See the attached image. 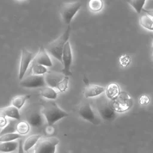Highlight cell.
Listing matches in <instances>:
<instances>
[{
	"label": "cell",
	"mask_w": 153,
	"mask_h": 153,
	"mask_svg": "<svg viewBox=\"0 0 153 153\" xmlns=\"http://www.w3.org/2000/svg\"><path fill=\"white\" fill-rule=\"evenodd\" d=\"M41 113L44 117L49 127L53 126L57 121L69 115L68 112L61 109L53 101L46 102L44 105Z\"/></svg>",
	"instance_id": "6da1fadb"
},
{
	"label": "cell",
	"mask_w": 153,
	"mask_h": 153,
	"mask_svg": "<svg viewBox=\"0 0 153 153\" xmlns=\"http://www.w3.org/2000/svg\"><path fill=\"white\" fill-rule=\"evenodd\" d=\"M70 31L71 27L69 25L65 32L58 38L48 44L46 48L47 51L61 63H62V53L64 46L66 42L69 41Z\"/></svg>",
	"instance_id": "7a4b0ae2"
},
{
	"label": "cell",
	"mask_w": 153,
	"mask_h": 153,
	"mask_svg": "<svg viewBox=\"0 0 153 153\" xmlns=\"http://www.w3.org/2000/svg\"><path fill=\"white\" fill-rule=\"evenodd\" d=\"M133 105L132 99L126 91H120L118 95L112 100L111 106L115 112H124L131 108Z\"/></svg>",
	"instance_id": "3957f363"
},
{
	"label": "cell",
	"mask_w": 153,
	"mask_h": 153,
	"mask_svg": "<svg viewBox=\"0 0 153 153\" xmlns=\"http://www.w3.org/2000/svg\"><path fill=\"white\" fill-rule=\"evenodd\" d=\"M59 140L56 137L40 138L34 146V152L36 153H54Z\"/></svg>",
	"instance_id": "277c9868"
},
{
	"label": "cell",
	"mask_w": 153,
	"mask_h": 153,
	"mask_svg": "<svg viewBox=\"0 0 153 153\" xmlns=\"http://www.w3.org/2000/svg\"><path fill=\"white\" fill-rule=\"evenodd\" d=\"M81 7L79 1H74L64 4L60 10V16L65 24L70 25L71 22Z\"/></svg>",
	"instance_id": "5b68a950"
},
{
	"label": "cell",
	"mask_w": 153,
	"mask_h": 153,
	"mask_svg": "<svg viewBox=\"0 0 153 153\" xmlns=\"http://www.w3.org/2000/svg\"><path fill=\"white\" fill-rule=\"evenodd\" d=\"M20 81L21 82H20V85L26 88H35L47 85L45 81V77L43 76V75L32 74L23 78Z\"/></svg>",
	"instance_id": "8992f818"
},
{
	"label": "cell",
	"mask_w": 153,
	"mask_h": 153,
	"mask_svg": "<svg viewBox=\"0 0 153 153\" xmlns=\"http://www.w3.org/2000/svg\"><path fill=\"white\" fill-rule=\"evenodd\" d=\"M97 108L102 118L107 121H112L115 118V111L110 105L106 99H99L97 100Z\"/></svg>",
	"instance_id": "52a82bcc"
},
{
	"label": "cell",
	"mask_w": 153,
	"mask_h": 153,
	"mask_svg": "<svg viewBox=\"0 0 153 153\" xmlns=\"http://www.w3.org/2000/svg\"><path fill=\"white\" fill-rule=\"evenodd\" d=\"M62 63L63 64V68L62 72L63 75L66 76L71 75V67L72 63V52L69 41L66 42L64 46L62 53Z\"/></svg>",
	"instance_id": "ba28073f"
},
{
	"label": "cell",
	"mask_w": 153,
	"mask_h": 153,
	"mask_svg": "<svg viewBox=\"0 0 153 153\" xmlns=\"http://www.w3.org/2000/svg\"><path fill=\"white\" fill-rule=\"evenodd\" d=\"M33 54L25 48H22L21 51V56L20 60L19 70V79L22 80L25 75L30 63L33 60Z\"/></svg>",
	"instance_id": "9c48e42d"
},
{
	"label": "cell",
	"mask_w": 153,
	"mask_h": 153,
	"mask_svg": "<svg viewBox=\"0 0 153 153\" xmlns=\"http://www.w3.org/2000/svg\"><path fill=\"white\" fill-rule=\"evenodd\" d=\"M78 114L82 119L92 123L94 125H97L100 123L99 120L97 118L89 103L83 104L79 108Z\"/></svg>",
	"instance_id": "30bf717a"
},
{
	"label": "cell",
	"mask_w": 153,
	"mask_h": 153,
	"mask_svg": "<svg viewBox=\"0 0 153 153\" xmlns=\"http://www.w3.org/2000/svg\"><path fill=\"white\" fill-rule=\"evenodd\" d=\"M33 63L42 65L46 67H51L53 66L52 61L48 56L46 50L41 46L33 60Z\"/></svg>",
	"instance_id": "8fae6325"
},
{
	"label": "cell",
	"mask_w": 153,
	"mask_h": 153,
	"mask_svg": "<svg viewBox=\"0 0 153 153\" xmlns=\"http://www.w3.org/2000/svg\"><path fill=\"white\" fill-rule=\"evenodd\" d=\"M145 14L142 15L139 19L140 25L145 29L153 31V10H142Z\"/></svg>",
	"instance_id": "7c38bea8"
},
{
	"label": "cell",
	"mask_w": 153,
	"mask_h": 153,
	"mask_svg": "<svg viewBox=\"0 0 153 153\" xmlns=\"http://www.w3.org/2000/svg\"><path fill=\"white\" fill-rule=\"evenodd\" d=\"M26 121L33 127H39L43 123L42 115L36 111H30L26 115Z\"/></svg>",
	"instance_id": "4fadbf2b"
},
{
	"label": "cell",
	"mask_w": 153,
	"mask_h": 153,
	"mask_svg": "<svg viewBox=\"0 0 153 153\" xmlns=\"http://www.w3.org/2000/svg\"><path fill=\"white\" fill-rule=\"evenodd\" d=\"M105 91V87L95 85V84H89L88 85L84 91V97L86 98H90L97 96Z\"/></svg>",
	"instance_id": "5bb4252c"
},
{
	"label": "cell",
	"mask_w": 153,
	"mask_h": 153,
	"mask_svg": "<svg viewBox=\"0 0 153 153\" xmlns=\"http://www.w3.org/2000/svg\"><path fill=\"white\" fill-rule=\"evenodd\" d=\"M44 77L46 84L47 85L57 88L64 76L62 77L60 75L56 73L47 72L45 74Z\"/></svg>",
	"instance_id": "9a60e30c"
},
{
	"label": "cell",
	"mask_w": 153,
	"mask_h": 153,
	"mask_svg": "<svg viewBox=\"0 0 153 153\" xmlns=\"http://www.w3.org/2000/svg\"><path fill=\"white\" fill-rule=\"evenodd\" d=\"M0 114L3 115L5 117H8L11 119H14L17 120H19L20 119L19 109L13 106L12 105L0 108Z\"/></svg>",
	"instance_id": "2e32d148"
},
{
	"label": "cell",
	"mask_w": 153,
	"mask_h": 153,
	"mask_svg": "<svg viewBox=\"0 0 153 153\" xmlns=\"http://www.w3.org/2000/svg\"><path fill=\"white\" fill-rule=\"evenodd\" d=\"M40 94L45 99L49 100H55L57 97L58 93L54 89V88L48 85H45L41 87V89L40 90Z\"/></svg>",
	"instance_id": "e0dca14e"
},
{
	"label": "cell",
	"mask_w": 153,
	"mask_h": 153,
	"mask_svg": "<svg viewBox=\"0 0 153 153\" xmlns=\"http://www.w3.org/2000/svg\"><path fill=\"white\" fill-rule=\"evenodd\" d=\"M120 87L116 83L109 84L105 89L106 97L110 100H114L120 93Z\"/></svg>",
	"instance_id": "ac0fdd59"
},
{
	"label": "cell",
	"mask_w": 153,
	"mask_h": 153,
	"mask_svg": "<svg viewBox=\"0 0 153 153\" xmlns=\"http://www.w3.org/2000/svg\"><path fill=\"white\" fill-rule=\"evenodd\" d=\"M19 146V143L16 140L0 142V152H10L15 151Z\"/></svg>",
	"instance_id": "d6986e66"
},
{
	"label": "cell",
	"mask_w": 153,
	"mask_h": 153,
	"mask_svg": "<svg viewBox=\"0 0 153 153\" xmlns=\"http://www.w3.org/2000/svg\"><path fill=\"white\" fill-rule=\"evenodd\" d=\"M41 137L39 134H33L28 137L25 141L23 146V150L25 152L29 151L32 147L36 145L38 140Z\"/></svg>",
	"instance_id": "ffe728a7"
},
{
	"label": "cell",
	"mask_w": 153,
	"mask_h": 153,
	"mask_svg": "<svg viewBox=\"0 0 153 153\" xmlns=\"http://www.w3.org/2000/svg\"><path fill=\"white\" fill-rule=\"evenodd\" d=\"M30 97V94L16 96L11 99V105L17 109H20L23 106L26 100L29 99Z\"/></svg>",
	"instance_id": "44dd1931"
},
{
	"label": "cell",
	"mask_w": 153,
	"mask_h": 153,
	"mask_svg": "<svg viewBox=\"0 0 153 153\" xmlns=\"http://www.w3.org/2000/svg\"><path fill=\"white\" fill-rule=\"evenodd\" d=\"M126 1L137 13L140 14L143 9L146 0H124Z\"/></svg>",
	"instance_id": "7402d4cb"
},
{
	"label": "cell",
	"mask_w": 153,
	"mask_h": 153,
	"mask_svg": "<svg viewBox=\"0 0 153 153\" xmlns=\"http://www.w3.org/2000/svg\"><path fill=\"white\" fill-rule=\"evenodd\" d=\"M17 120L11 119L10 120L7 124L3 127L2 130L0 131V135L6 134V133H14L16 131V126L17 124Z\"/></svg>",
	"instance_id": "603a6c76"
},
{
	"label": "cell",
	"mask_w": 153,
	"mask_h": 153,
	"mask_svg": "<svg viewBox=\"0 0 153 153\" xmlns=\"http://www.w3.org/2000/svg\"><path fill=\"white\" fill-rule=\"evenodd\" d=\"M30 125L27 121H20L17 123L16 126V131L20 135L27 134L30 130Z\"/></svg>",
	"instance_id": "cb8c5ba5"
},
{
	"label": "cell",
	"mask_w": 153,
	"mask_h": 153,
	"mask_svg": "<svg viewBox=\"0 0 153 153\" xmlns=\"http://www.w3.org/2000/svg\"><path fill=\"white\" fill-rule=\"evenodd\" d=\"M103 7L102 0H90L88 2V8L92 12L97 13L102 10Z\"/></svg>",
	"instance_id": "d4e9b609"
},
{
	"label": "cell",
	"mask_w": 153,
	"mask_h": 153,
	"mask_svg": "<svg viewBox=\"0 0 153 153\" xmlns=\"http://www.w3.org/2000/svg\"><path fill=\"white\" fill-rule=\"evenodd\" d=\"M21 136L22 135L19 134L17 132L4 134L2 135H0V142L16 140L17 139L20 138Z\"/></svg>",
	"instance_id": "484cf974"
},
{
	"label": "cell",
	"mask_w": 153,
	"mask_h": 153,
	"mask_svg": "<svg viewBox=\"0 0 153 153\" xmlns=\"http://www.w3.org/2000/svg\"><path fill=\"white\" fill-rule=\"evenodd\" d=\"M46 66L38 63H33L32 66V72L35 75H44L47 72Z\"/></svg>",
	"instance_id": "4316f807"
},
{
	"label": "cell",
	"mask_w": 153,
	"mask_h": 153,
	"mask_svg": "<svg viewBox=\"0 0 153 153\" xmlns=\"http://www.w3.org/2000/svg\"><path fill=\"white\" fill-rule=\"evenodd\" d=\"M68 82H69V76L65 75V76L63 77L62 80L60 81V84H59L57 89L60 92L65 91L68 88Z\"/></svg>",
	"instance_id": "83f0119b"
},
{
	"label": "cell",
	"mask_w": 153,
	"mask_h": 153,
	"mask_svg": "<svg viewBox=\"0 0 153 153\" xmlns=\"http://www.w3.org/2000/svg\"><path fill=\"white\" fill-rule=\"evenodd\" d=\"M119 61L120 65L124 68H126L130 65L131 62V58L127 54H124L120 57Z\"/></svg>",
	"instance_id": "f1b7e54d"
},
{
	"label": "cell",
	"mask_w": 153,
	"mask_h": 153,
	"mask_svg": "<svg viewBox=\"0 0 153 153\" xmlns=\"http://www.w3.org/2000/svg\"><path fill=\"white\" fill-rule=\"evenodd\" d=\"M150 102V99L148 96L143 94L139 98V104L141 105H146Z\"/></svg>",
	"instance_id": "f546056e"
},
{
	"label": "cell",
	"mask_w": 153,
	"mask_h": 153,
	"mask_svg": "<svg viewBox=\"0 0 153 153\" xmlns=\"http://www.w3.org/2000/svg\"><path fill=\"white\" fill-rule=\"evenodd\" d=\"M7 124L6 117L0 114V127H4Z\"/></svg>",
	"instance_id": "4dcf8cb0"
},
{
	"label": "cell",
	"mask_w": 153,
	"mask_h": 153,
	"mask_svg": "<svg viewBox=\"0 0 153 153\" xmlns=\"http://www.w3.org/2000/svg\"><path fill=\"white\" fill-rule=\"evenodd\" d=\"M152 47H153V42H152Z\"/></svg>",
	"instance_id": "1f68e13d"
},
{
	"label": "cell",
	"mask_w": 153,
	"mask_h": 153,
	"mask_svg": "<svg viewBox=\"0 0 153 153\" xmlns=\"http://www.w3.org/2000/svg\"><path fill=\"white\" fill-rule=\"evenodd\" d=\"M152 57H153V54H152Z\"/></svg>",
	"instance_id": "d6a6232c"
},
{
	"label": "cell",
	"mask_w": 153,
	"mask_h": 153,
	"mask_svg": "<svg viewBox=\"0 0 153 153\" xmlns=\"http://www.w3.org/2000/svg\"><path fill=\"white\" fill-rule=\"evenodd\" d=\"M19 1H22V0H19Z\"/></svg>",
	"instance_id": "836d02e7"
}]
</instances>
